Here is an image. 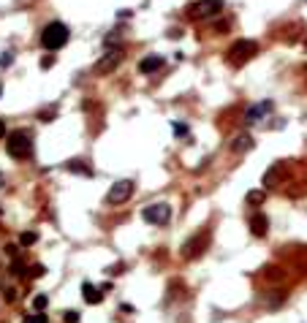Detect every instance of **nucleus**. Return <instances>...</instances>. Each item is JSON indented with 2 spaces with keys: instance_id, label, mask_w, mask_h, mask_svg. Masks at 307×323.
Listing matches in <instances>:
<instances>
[{
  "instance_id": "6ab92c4d",
  "label": "nucleus",
  "mask_w": 307,
  "mask_h": 323,
  "mask_svg": "<svg viewBox=\"0 0 307 323\" xmlns=\"http://www.w3.org/2000/svg\"><path fill=\"white\" fill-rule=\"evenodd\" d=\"M22 323H49L47 315H41V312H35V315H25V321Z\"/></svg>"
},
{
  "instance_id": "cd10ccee",
  "label": "nucleus",
  "mask_w": 307,
  "mask_h": 323,
  "mask_svg": "<svg viewBox=\"0 0 307 323\" xmlns=\"http://www.w3.org/2000/svg\"><path fill=\"white\" fill-rule=\"evenodd\" d=\"M3 296H6V302H16V291H14V288H8Z\"/></svg>"
},
{
  "instance_id": "f8f14e48",
  "label": "nucleus",
  "mask_w": 307,
  "mask_h": 323,
  "mask_svg": "<svg viewBox=\"0 0 307 323\" xmlns=\"http://www.w3.org/2000/svg\"><path fill=\"white\" fill-rule=\"evenodd\" d=\"M253 147H256V141H253L250 133H239V136L231 141V152H237V155H242V152L253 150Z\"/></svg>"
},
{
  "instance_id": "5701e85b",
  "label": "nucleus",
  "mask_w": 307,
  "mask_h": 323,
  "mask_svg": "<svg viewBox=\"0 0 307 323\" xmlns=\"http://www.w3.org/2000/svg\"><path fill=\"white\" fill-rule=\"evenodd\" d=\"M117 41H120V30H114L112 35H106V41H103V44H106V46H114Z\"/></svg>"
},
{
  "instance_id": "a211bd4d",
  "label": "nucleus",
  "mask_w": 307,
  "mask_h": 323,
  "mask_svg": "<svg viewBox=\"0 0 307 323\" xmlns=\"http://www.w3.org/2000/svg\"><path fill=\"white\" fill-rule=\"evenodd\" d=\"M63 321L65 323H79V312H76V309H65V312H63Z\"/></svg>"
},
{
  "instance_id": "aec40b11",
  "label": "nucleus",
  "mask_w": 307,
  "mask_h": 323,
  "mask_svg": "<svg viewBox=\"0 0 307 323\" xmlns=\"http://www.w3.org/2000/svg\"><path fill=\"white\" fill-rule=\"evenodd\" d=\"M47 304H49V296H44V293H38V296L33 299V307H35V309H44Z\"/></svg>"
},
{
  "instance_id": "39448f33",
  "label": "nucleus",
  "mask_w": 307,
  "mask_h": 323,
  "mask_svg": "<svg viewBox=\"0 0 307 323\" xmlns=\"http://www.w3.org/2000/svg\"><path fill=\"white\" fill-rule=\"evenodd\" d=\"M130 196H133V182H130V179H120V182H114V185L109 187V193H106V204L109 206L125 204Z\"/></svg>"
},
{
  "instance_id": "412c9836",
  "label": "nucleus",
  "mask_w": 307,
  "mask_h": 323,
  "mask_svg": "<svg viewBox=\"0 0 307 323\" xmlns=\"http://www.w3.org/2000/svg\"><path fill=\"white\" fill-rule=\"evenodd\" d=\"M11 275H16V277L25 275V266H22V261H16V258L11 261Z\"/></svg>"
},
{
  "instance_id": "20e7f679",
  "label": "nucleus",
  "mask_w": 307,
  "mask_h": 323,
  "mask_svg": "<svg viewBox=\"0 0 307 323\" xmlns=\"http://www.w3.org/2000/svg\"><path fill=\"white\" fill-rule=\"evenodd\" d=\"M223 11V0H198L188 8V16L191 19H212Z\"/></svg>"
},
{
  "instance_id": "7ed1b4c3",
  "label": "nucleus",
  "mask_w": 307,
  "mask_h": 323,
  "mask_svg": "<svg viewBox=\"0 0 307 323\" xmlns=\"http://www.w3.org/2000/svg\"><path fill=\"white\" fill-rule=\"evenodd\" d=\"M259 41H253V38H237V41L228 46V60L234 62V65H242V62H247L250 57L259 55Z\"/></svg>"
},
{
  "instance_id": "0eeeda50",
  "label": "nucleus",
  "mask_w": 307,
  "mask_h": 323,
  "mask_svg": "<svg viewBox=\"0 0 307 323\" xmlns=\"http://www.w3.org/2000/svg\"><path fill=\"white\" fill-rule=\"evenodd\" d=\"M207 245H210V234H207V231H198L196 236H191V239L182 245V258H188V261L198 258V255L207 250Z\"/></svg>"
},
{
  "instance_id": "4be33fe9",
  "label": "nucleus",
  "mask_w": 307,
  "mask_h": 323,
  "mask_svg": "<svg viewBox=\"0 0 307 323\" xmlns=\"http://www.w3.org/2000/svg\"><path fill=\"white\" fill-rule=\"evenodd\" d=\"M11 62H14V55H11V52H3V55H0V68H6Z\"/></svg>"
},
{
  "instance_id": "393cba45",
  "label": "nucleus",
  "mask_w": 307,
  "mask_h": 323,
  "mask_svg": "<svg viewBox=\"0 0 307 323\" xmlns=\"http://www.w3.org/2000/svg\"><path fill=\"white\" fill-rule=\"evenodd\" d=\"M41 120H44V123H52V120H55V109H52V111H41Z\"/></svg>"
},
{
  "instance_id": "1a4fd4ad",
  "label": "nucleus",
  "mask_w": 307,
  "mask_h": 323,
  "mask_svg": "<svg viewBox=\"0 0 307 323\" xmlns=\"http://www.w3.org/2000/svg\"><path fill=\"white\" fill-rule=\"evenodd\" d=\"M272 111H275V103H272V101L253 103L250 109L245 111V123H247V125H256V123H261V120H264L266 114H272Z\"/></svg>"
},
{
  "instance_id": "a878e982",
  "label": "nucleus",
  "mask_w": 307,
  "mask_h": 323,
  "mask_svg": "<svg viewBox=\"0 0 307 323\" xmlns=\"http://www.w3.org/2000/svg\"><path fill=\"white\" fill-rule=\"evenodd\" d=\"M283 277V269H269V280H280Z\"/></svg>"
},
{
  "instance_id": "423d86ee",
  "label": "nucleus",
  "mask_w": 307,
  "mask_h": 323,
  "mask_svg": "<svg viewBox=\"0 0 307 323\" xmlns=\"http://www.w3.org/2000/svg\"><path fill=\"white\" fill-rule=\"evenodd\" d=\"M142 217L152 226H166L171 220V206L169 204H150L142 209Z\"/></svg>"
},
{
  "instance_id": "2eb2a0df",
  "label": "nucleus",
  "mask_w": 307,
  "mask_h": 323,
  "mask_svg": "<svg viewBox=\"0 0 307 323\" xmlns=\"http://www.w3.org/2000/svg\"><path fill=\"white\" fill-rule=\"evenodd\" d=\"M264 199H266V190H250L245 196V201L250 206H259V204H264Z\"/></svg>"
},
{
  "instance_id": "bb28decb",
  "label": "nucleus",
  "mask_w": 307,
  "mask_h": 323,
  "mask_svg": "<svg viewBox=\"0 0 307 323\" xmlns=\"http://www.w3.org/2000/svg\"><path fill=\"white\" fill-rule=\"evenodd\" d=\"M174 133H177V136H185V133H188V125H174Z\"/></svg>"
},
{
  "instance_id": "f3484780",
  "label": "nucleus",
  "mask_w": 307,
  "mask_h": 323,
  "mask_svg": "<svg viewBox=\"0 0 307 323\" xmlns=\"http://www.w3.org/2000/svg\"><path fill=\"white\" fill-rule=\"evenodd\" d=\"M28 275L33 277V280H38V277H44V275H47V266H44V263H33V266L28 269Z\"/></svg>"
},
{
  "instance_id": "c756f323",
  "label": "nucleus",
  "mask_w": 307,
  "mask_h": 323,
  "mask_svg": "<svg viewBox=\"0 0 307 323\" xmlns=\"http://www.w3.org/2000/svg\"><path fill=\"white\" fill-rule=\"evenodd\" d=\"M6 136H8V131H6V123L0 120V138H6Z\"/></svg>"
},
{
  "instance_id": "f257e3e1",
  "label": "nucleus",
  "mask_w": 307,
  "mask_h": 323,
  "mask_svg": "<svg viewBox=\"0 0 307 323\" xmlns=\"http://www.w3.org/2000/svg\"><path fill=\"white\" fill-rule=\"evenodd\" d=\"M71 33H68V25H63V22H49L47 28L41 30V44L47 52H57L68 44Z\"/></svg>"
},
{
  "instance_id": "ddd939ff",
  "label": "nucleus",
  "mask_w": 307,
  "mask_h": 323,
  "mask_svg": "<svg viewBox=\"0 0 307 323\" xmlns=\"http://www.w3.org/2000/svg\"><path fill=\"white\" fill-rule=\"evenodd\" d=\"M82 296L87 304H101L103 302V293L93 285V282H82Z\"/></svg>"
},
{
  "instance_id": "f03ea898",
  "label": "nucleus",
  "mask_w": 307,
  "mask_h": 323,
  "mask_svg": "<svg viewBox=\"0 0 307 323\" xmlns=\"http://www.w3.org/2000/svg\"><path fill=\"white\" fill-rule=\"evenodd\" d=\"M6 152L14 160H25L33 155V136L28 131H14L6 136Z\"/></svg>"
},
{
  "instance_id": "7c9ffc66",
  "label": "nucleus",
  "mask_w": 307,
  "mask_h": 323,
  "mask_svg": "<svg viewBox=\"0 0 307 323\" xmlns=\"http://www.w3.org/2000/svg\"><path fill=\"white\" fill-rule=\"evenodd\" d=\"M0 95H3V84H0Z\"/></svg>"
},
{
  "instance_id": "c85d7f7f",
  "label": "nucleus",
  "mask_w": 307,
  "mask_h": 323,
  "mask_svg": "<svg viewBox=\"0 0 307 323\" xmlns=\"http://www.w3.org/2000/svg\"><path fill=\"white\" fill-rule=\"evenodd\" d=\"M6 255L11 258V261L16 258V247H14V245H6Z\"/></svg>"
},
{
  "instance_id": "6e6552de",
  "label": "nucleus",
  "mask_w": 307,
  "mask_h": 323,
  "mask_svg": "<svg viewBox=\"0 0 307 323\" xmlns=\"http://www.w3.org/2000/svg\"><path fill=\"white\" fill-rule=\"evenodd\" d=\"M120 62H123V49H120V46L109 49V52H106V55L96 62V74H101V76L112 74V71H117V65H120Z\"/></svg>"
},
{
  "instance_id": "4468645a",
  "label": "nucleus",
  "mask_w": 307,
  "mask_h": 323,
  "mask_svg": "<svg viewBox=\"0 0 307 323\" xmlns=\"http://www.w3.org/2000/svg\"><path fill=\"white\" fill-rule=\"evenodd\" d=\"M65 171H71V174H82V177H93V169H90L84 160H68L65 163Z\"/></svg>"
},
{
  "instance_id": "b1692460",
  "label": "nucleus",
  "mask_w": 307,
  "mask_h": 323,
  "mask_svg": "<svg viewBox=\"0 0 307 323\" xmlns=\"http://www.w3.org/2000/svg\"><path fill=\"white\" fill-rule=\"evenodd\" d=\"M52 65H55V57H52V55H47V57L41 60V68H44V71H49Z\"/></svg>"
},
{
  "instance_id": "9b49d317",
  "label": "nucleus",
  "mask_w": 307,
  "mask_h": 323,
  "mask_svg": "<svg viewBox=\"0 0 307 323\" xmlns=\"http://www.w3.org/2000/svg\"><path fill=\"white\" fill-rule=\"evenodd\" d=\"M250 231H253V236H266L269 234V217L264 212H256L250 217Z\"/></svg>"
},
{
  "instance_id": "dca6fc26",
  "label": "nucleus",
  "mask_w": 307,
  "mask_h": 323,
  "mask_svg": "<svg viewBox=\"0 0 307 323\" xmlns=\"http://www.w3.org/2000/svg\"><path fill=\"white\" fill-rule=\"evenodd\" d=\"M35 242H38V234H35V231H25V234L19 236L22 247H30V245H35Z\"/></svg>"
},
{
  "instance_id": "9d476101",
  "label": "nucleus",
  "mask_w": 307,
  "mask_h": 323,
  "mask_svg": "<svg viewBox=\"0 0 307 323\" xmlns=\"http://www.w3.org/2000/svg\"><path fill=\"white\" fill-rule=\"evenodd\" d=\"M161 68H163V57L161 55H147L142 62H139V74H144V76L155 74V71H161Z\"/></svg>"
}]
</instances>
